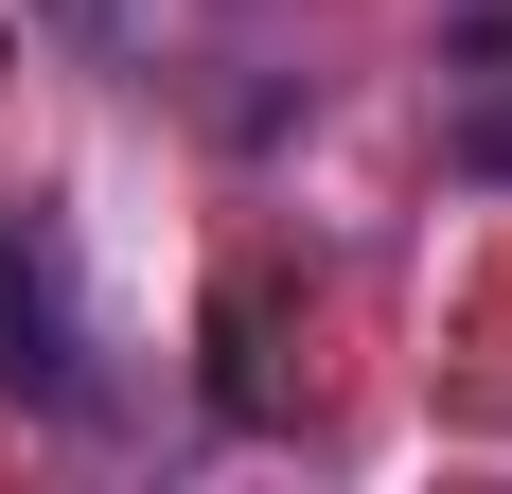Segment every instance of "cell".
<instances>
[{
  "label": "cell",
  "mask_w": 512,
  "mask_h": 494,
  "mask_svg": "<svg viewBox=\"0 0 512 494\" xmlns=\"http://www.w3.org/2000/svg\"><path fill=\"white\" fill-rule=\"evenodd\" d=\"M0 389H36V406L89 389V353H71V283H53L36 230H0Z\"/></svg>",
  "instance_id": "cell-1"
},
{
  "label": "cell",
  "mask_w": 512,
  "mask_h": 494,
  "mask_svg": "<svg viewBox=\"0 0 512 494\" xmlns=\"http://www.w3.org/2000/svg\"><path fill=\"white\" fill-rule=\"evenodd\" d=\"M460 159H477V177H512V18L460 53Z\"/></svg>",
  "instance_id": "cell-2"
}]
</instances>
